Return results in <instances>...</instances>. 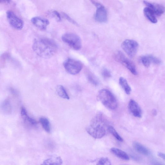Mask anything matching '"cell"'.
<instances>
[{"instance_id": "5", "label": "cell", "mask_w": 165, "mask_h": 165, "mask_svg": "<svg viewBox=\"0 0 165 165\" xmlns=\"http://www.w3.org/2000/svg\"><path fill=\"white\" fill-rule=\"evenodd\" d=\"M114 57L117 61L123 65L132 74L137 75L138 73L135 64L126 57L122 52L116 51L114 54Z\"/></svg>"}, {"instance_id": "30", "label": "cell", "mask_w": 165, "mask_h": 165, "mask_svg": "<svg viewBox=\"0 0 165 165\" xmlns=\"http://www.w3.org/2000/svg\"><path fill=\"white\" fill-rule=\"evenodd\" d=\"M130 155L131 157L135 160L140 161L141 160L140 157L136 155L135 153H133L131 152Z\"/></svg>"}, {"instance_id": "25", "label": "cell", "mask_w": 165, "mask_h": 165, "mask_svg": "<svg viewBox=\"0 0 165 165\" xmlns=\"http://www.w3.org/2000/svg\"><path fill=\"white\" fill-rule=\"evenodd\" d=\"M96 165H112L111 161L107 157H102L98 160Z\"/></svg>"}, {"instance_id": "3", "label": "cell", "mask_w": 165, "mask_h": 165, "mask_svg": "<svg viewBox=\"0 0 165 165\" xmlns=\"http://www.w3.org/2000/svg\"><path fill=\"white\" fill-rule=\"evenodd\" d=\"M97 98L99 101L109 109L114 110L117 106V103L115 97L107 90L103 89L99 91Z\"/></svg>"}, {"instance_id": "6", "label": "cell", "mask_w": 165, "mask_h": 165, "mask_svg": "<svg viewBox=\"0 0 165 165\" xmlns=\"http://www.w3.org/2000/svg\"><path fill=\"white\" fill-rule=\"evenodd\" d=\"M63 65L66 71L72 75H75L80 73L83 67L82 63L80 61L70 58L66 60Z\"/></svg>"}, {"instance_id": "13", "label": "cell", "mask_w": 165, "mask_h": 165, "mask_svg": "<svg viewBox=\"0 0 165 165\" xmlns=\"http://www.w3.org/2000/svg\"><path fill=\"white\" fill-rule=\"evenodd\" d=\"M63 162L60 157L54 156L44 161L41 165H62Z\"/></svg>"}, {"instance_id": "26", "label": "cell", "mask_w": 165, "mask_h": 165, "mask_svg": "<svg viewBox=\"0 0 165 165\" xmlns=\"http://www.w3.org/2000/svg\"><path fill=\"white\" fill-rule=\"evenodd\" d=\"M52 16L58 21L61 20V18L59 13L56 10L53 11L51 13Z\"/></svg>"}, {"instance_id": "32", "label": "cell", "mask_w": 165, "mask_h": 165, "mask_svg": "<svg viewBox=\"0 0 165 165\" xmlns=\"http://www.w3.org/2000/svg\"><path fill=\"white\" fill-rule=\"evenodd\" d=\"M158 156L163 160H165V155L164 153L162 152H158Z\"/></svg>"}, {"instance_id": "21", "label": "cell", "mask_w": 165, "mask_h": 165, "mask_svg": "<svg viewBox=\"0 0 165 165\" xmlns=\"http://www.w3.org/2000/svg\"><path fill=\"white\" fill-rule=\"evenodd\" d=\"M153 56L148 55L142 56L140 58V60L145 67H148L151 63H153Z\"/></svg>"}, {"instance_id": "20", "label": "cell", "mask_w": 165, "mask_h": 165, "mask_svg": "<svg viewBox=\"0 0 165 165\" xmlns=\"http://www.w3.org/2000/svg\"><path fill=\"white\" fill-rule=\"evenodd\" d=\"M56 90L58 94L61 97L69 100L70 96L64 88L62 85H58L56 88Z\"/></svg>"}, {"instance_id": "17", "label": "cell", "mask_w": 165, "mask_h": 165, "mask_svg": "<svg viewBox=\"0 0 165 165\" xmlns=\"http://www.w3.org/2000/svg\"><path fill=\"white\" fill-rule=\"evenodd\" d=\"M144 13L146 18L153 23H156L157 22L155 14L148 7L145 8L144 9Z\"/></svg>"}, {"instance_id": "31", "label": "cell", "mask_w": 165, "mask_h": 165, "mask_svg": "<svg viewBox=\"0 0 165 165\" xmlns=\"http://www.w3.org/2000/svg\"><path fill=\"white\" fill-rule=\"evenodd\" d=\"M151 165H164L162 162L156 160H153L151 162Z\"/></svg>"}, {"instance_id": "23", "label": "cell", "mask_w": 165, "mask_h": 165, "mask_svg": "<svg viewBox=\"0 0 165 165\" xmlns=\"http://www.w3.org/2000/svg\"><path fill=\"white\" fill-rule=\"evenodd\" d=\"M22 118L24 122L27 123L30 126L34 127H36L37 126L38 123L36 121L29 117L28 114Z\"/></svg>"}, {"instance_id": "28", "label": "cell", "mask_w": 165, "mask_h": 165, "mask_svg": "<svg viewBox=\"0 0 165 165\" xmlns=\"http://www.w3.org/2000/svg\"><path fill=\"white\" fill-rule=\"evenodd\" d=\"M62 16L65 19L68 20V21L70 22V23L75 25H78V23L74 20L72 18H71L68 15L64 13H62Z\"/></svg>"}, {"instance_id": "19", "label": "cell", "mask_w": 165, "mask_h": 165, "mask_svg": "<svg viewBox=\"0 0 165 165\" xmlns=\"http://www.w3.org/2000/svg\"><path fill=\"white\" fill-rule=\"evenodd\" d=\"M119 83L126 94L127 95L130 94L131 89L125 79L122 77H120L119 80Z\"/></svg>"}, {"instance_id": "12", "label": "cell", "mask_w": 165, "mask_h": 165, "mask_svg": "<svg viewBox=\"0 0 165 165\" xmlns=\"http://www.w3.org/2000/svg\"><path fill=\"white\" fill-rule=\"evenodd\" d=\"M128 108L130 112L136 117L141 118L142 112L138 104L135 101L131 100L129 102Z\"/></svg>"}, {"instance_id": "33", "label": "cell", "mask_w": 165, "mask_h": 165, "mask_svg": "<svg viewBox=\"0 0 165 165\" xmlns=\"http://www.w3.org/2000/svg\"><path fill=\"white\" fill-rule=\"evenodd\" d=\"M11 1L8 0H0V3L9 4L11 3Z\"/></svg>"}, {"instance_id": "34", "label": "cell", "mask_w": 165, "mask_h": 165, "mask_svg": "<svg viewBox=\"0 0 165 165\" xmlns=\"http://www.w3.org/2000/svg\"><path fill=\"white\" fill-rule=\"evenodd\" d=\"M157 111L156 109H153L152 111V114L154 116H156L157 115Z\"/></svg>"}, {"instance_id": "24", "label": "cell", "mask_w": 165, "mask_h": 165, "mask_svg": "<svg viewBox=\"0 0 165 165\" xmlns=\"http://www.w3.org/2000/svg\"><path fill=\"white\" fill-rule=\"evenodd\" d=\"M87 79L91 84L95 85L97 86L99 84V81L95 77L91 74H88L87 75Z\"/></svg>"}, {"instance_id": "22", "label": "cell", "mask_w": 165, "mask_h": 165, "mask_svg": "<svg viewBox=\"0 0 165 165\" xmlns=\"http://www.w3.org/2000/svg\"><path fill=\"white\" fill-rule=\"evenodd\" d=\"M107 131L118 141L121 142H122L123 141L122 138L120 136L116 130L112 126H109L107 128Z\"/></svg>"}, {"instance_id": "18", "label": "cell", "mask_w": 165, "mask_h": 165, "mask_svg": "<svg viewBox=\"0 0 165 165\" xmlns=\"http://www.w3.org/2000/svg\"><path fill=\"white\" fill-rule=\"evenodd\" d=\"M39 122L42 127L47 132L49 133L51 131V126L49 120L45 117H41L39 119Z\"/></svg>"}, {"instance_id": "7", "label": "cell", "mask_w": 165, "mask_h": 165, "mask_svg": "<svg viewBox=\"0 0 165 165\" xmlns=\"http://www.w3.org/2000/svg\"><path fill=\"white\" fill-rule=\"evenodd\" d=\"M92 3L96 8L95 16V19L99 23H106L108 20L107 10L103 5L96 1H91Z\"/></svg>"}, {"instance_id": "4", "label": "cell", "mask_w": 165, "mask_h": 165, "mask_svg": "<svg viewBox=\"0 0 165 165\" xmlns=\"http://www.w3.org/2000/svg\"><path fill=\"white\" fill-rule=\"evenodd\" d=\"M63 41L67 44L72 49L78 50L82 47V42L80 37L72 33H66L62 37Z\"/></svg>"}, {"instance_id": "10", "label": "cell", "mask_w": 165, "mask_h": 165, "mask_svg": "<svg viewBox=\"0 0 165 165\" xmlns=\"http://www.w3.org/2000/svg\"><path fill=\"white\" fill-rule=\"evenodd\" d=\"M31 21L36 27L43 30H46L49 24V22L48 19L39 17L32 18Z\"/></svg>"}, {"instance_id": "27", "label": "cell", "mask_w": 165, "mask_h": 165, "mask_svg": "<svg viewBox=\"0 0 165 165\" xmlns=\"http://www.w3.org/2000/svg\"><path fill=\"white\" fill-rule=\"evenodd\" d=\"M102 74L104 78H109L111 76V73L107 69H104L102 71Z\"/></svg>"}, {"instance_id": "14", "label": "cell", "mask_w": 165, "mask_h": 165, "mask_svg": "<svg viewBox=\"0 0 165 165\" xmlns=\"http://www.w3.org/2000/svg\"><path fill=\"white\" fill-rule=\"evenodd\" d=\"M133 147L137 151L141 154L146 156H149L151 154L150 151L140 143L137 142H134Z\"/></svg>"}, {"instance_id": "1", "label": "cell", "mask_w": 165, "mask_h": 165, "mask_svg": "<svg viewBox=\"0 0 165 165\" xmlns=\"http://www.w3.org/2000/svg\"><path fill=\"white\" fill-rule=\"evenodd\" d=\"M58 48V44L53 39L46 38L35 39L33 43V49L38 55L48 59L53 56Z\"/></svg>"}, {"instance_id": "9", "label": "cell", "mask_w": 165, "mask_h": 165, "mask_svg": "<svg viewBox=\"0 0 165 165\" xmlns=\"http://www.w3.org/2000/svg\"><path fill=\"white\" fill-rule=\"evenodd\" d=\"M6 15L7 19L11 26L18 30L23 29L24 26L23 20L13 12L12 11H8L6 13Z\"/></svg>"}, {"instance_id": "2", "label": "cell", "mask_w": 165, "mask_h": 165, "mask_svg": "<svg viewBox=\"0 0 165 165\" xmlns=\"http://www.w3.org/2000/svg\"><path fill=\"white\" fill-rule=\"evenodd\" d=\"M108 126L103 114L99 113L91 120L86 130L87 133L93 137L101 139L106 135Z\"/></svg>"}, {"instance_id": "15", "label": "cell", "mask_w": 165, "mask_h": 165, "mask_svg": "<svg viewBox=\"0 0 165 165\" xmlns=\"http://www.w3.org/2000/svg\"><path fill=\"white\" fill-rule=\"evenodd\" d=\"M111 151L113 154L121 159L126 161L129 160V157L127 154L122 150L113 147L111 149Z\"/></svg>"}, {"instance_id": "11", "label": "cell", "mask_w": 165, "mask_h": 165, "mask_svg": "<svg viewBox=\"0 0 165 165\" xmlns=\"http://www.w3.org/2000/svg\"><path fill=\"white\" fill-rule=\"evenodd\" d=\"M143 2L147 7L152 11L155 15L160 16L164 12L165 8L162 5L153 3L147 1H144Z\"/></svg>"}, {"instance_id": "29", "label": "cell", "mask_w": 165, "mask_h": 165, "mask_svg": "<svg viewBox=\"0 0 165 165\" xmlns=\"http://www.w3.org/2000/svg\"><path fill=\"white\" fill-rule=\"evenodd\" d=\"M9 90L10 93L15 96H18V91L14 88L10 87L9 88Z\"/></svg>"}, {"instance_id": "16", "label": "cell", "mask_w": 165, "mask_h": 165, "mask_svg": "<svg viewBox=\"0 0 165 165\" xmlns=\"http://www.w3.org/2000/svg\"><path fill=\"white\" fill-rule=\"evenodd\" d=\"M2 111L6 114H9L12 111V106L10 101L8 100L4 101L0 106Z\"/></svg>"}, {"instance_id": "8", "label": "cell", "mask_w": 165, "mask_h": 165, "mask_svg": "<svg viewBox=\"0 0 165 165\" xmlns=\"http://www.w3.org/2000/svg\"><path fill=\"white\" fill-rule=\"evenodd\" d=\"M122 47L131 58H133L137 54L138 47V43L135 40L126 39L122 44Z\"/></svg>"}]
</instances>
